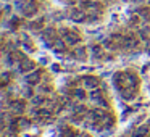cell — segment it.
I'll return each instance as SVG.
<instances>
[{
  "instance_id": "cell-1",
  "label": "cell",
  "mask_w": 150,
  "mask_h": 137,
  "mask_svg": "<svg viewBox=\"0 0 150 137\" xmlns=\"http://www.w3.org/2000/svg\"><path fill=\"white\" fill-rule=\"evenodd\" d=\"M113 81L115 87H118L120 90L124 87H137V84H139V79L134 73H116Z\"/></svg>"
},
{
  "instance_id": "cell-2",
  "label": "cell",
  "mask_w": 150,
  "mask_h": 137,
  "mask_svg": "<svg viewBox=\"0 0 150 137\" xmlns=\"http://www.w3.org/2000/svg\"><path fill=\"white\" fill-rule=\"evenodd\" d=\"M63 39H65V42L68 44V45H76V44L81 40V36H79V32H76V31L65 29L63 31Z\"/></svg>"
},
{
  "instance_id": "cell-3",
  "label": "cell",
  "mask_w": 150,
  "mask_h": 137,
  "mask_svg": "<svg viewBox=\"0 0 150 137\" xmlns=\"http://www.w3.org/2000/svg\"><path fill=\"white\" fill-rule=\"evenodd\" d=\"M10 110H11V113L21 114L26 110V102H24L23 98H15V100L10 102Z\"/></svg>"
},
{
  "instance_id": "cell-4",
  "label": "cell",
  "mask_w": 150,
  "mask_h": 137,
  "mask_svg": "<svg viewBox=\"0 0 150 137\" xmlns=\"http://www.w3.org/2000/svg\"><path fill=\"white\" fill-rule=\"evenodd\" d=\"M18 69H20L21 73H31V71L36 69V63L29 58H23L20 61V65H18Z\"/></svg>"
},
{
  "instance_id": "cell-5",
  "label": "cell",
  "mask_w": 150,
  "mask_h": 137,
  "mask_svg": "<svg viewBox=\"0 0 150 137\" xmlns=\"http://www.w3.org/2000/svg\"><path fill=\"white\" fill-rule=\"evenodd\" d=\"M113 123H115V118L111 116L110 113H107L102 119H98L97 121V124H100V126H97V129L100 131V129H108V127H111L113 126Z\"/></svg>"
},
{
  "instance_id": "cell-6",
  "label": "cell",
  "mask_w": 150,
  "mask_h": 137,
  "mask_svg": "<svg viewBox=\"0 0 150 137\" xmlns=\"http://www.w3.org/2000/svg\"><path fill=\"white\" fill-rule=\"evenodd\" d=\"M82 84H84L86 89L92 90V89H97L98 85H100V82H98V79L95 78V76H84V78H82Z\"/></svg>"
},
{
  "instance_id": "cell-7",
  "label": "cell",
  "mask_w": 150,
  "mask_h": 137,
  "mask_svg": "<svg viewBox=\"0 0 150 137\" xmlns=\"http://www.w3.org/2000/svg\"><path fill=\"white\" fill-rule=\"evenodd\" d=\"M40 76H42V71H40V69H34V71H31V73H28V74H26V82H28V84H31V85L39 84Z\"/></svg>"
},
{
  "instance_id": "cell-8",
  "label": "cell",
  "mask_w": 150,
  "mask_h": 137,
  "mask_svg": "<svg viewBox=\"0 0 150 137\" xmlns=\"http://www.w3.org/2000/svg\"><path fill=\"white\" fill-rule=\"evenodd\" d=\"M120 94L124 100H134L137 95V87H124L120 90Z\"/></svg>"
},
{
  "instance_id": "cell-9",
  "label": "cell",
  "mask_w": 150,
  "mask_h": 137,
  "mask_svg": "<svg viewBox=\"0 0 150 137\" xmlns=\"http://www.w3.org/2000/svg\"><path fill=\"white\" fill-rule=\"evenodd\" d=\"M69 18H71L73 21H76V23H84V21L87 20V16H86V11H82V10H78V8H74V10L71 11V15H69Z\"/></svg>"
},
{
  "instance_id": "cell-10",
  "label": "cell",
  "mask_w": 150,
  "mask_h": 137,
  "mask_svg": "<svg viewBox=\"0 0 150 137\" xmlns=\"http://www.w3.org/2000/svg\"><path fill=\"white\" fill-rule=\"evenodd\" d=\"M107 114V111L103 110V108H95V110H92L91 113H89V118H91L94 123H97L98 119H102V118Z\"/></svg>"
},
{
  "instance_id": "cell-11",
  "label": "cell",
  "mask_w": 150,
  "mask_h": 137,
  "mask_svg": "<svg viewBox=\"0 0 150 137\" xmlns=\"http://www.w3.org/2000/svg\"><path fill=\"white\" fill-rule=\"evenodd\" d=\"M149 131H150V126L142 124V126H139V127L136 129V132H134L132 137H150V136H149Z\"/></svg>"
},
{
  "instance_id": "cell-12",
  "label": "cell",
  "mask_w": 150,
  "mask_h": 137,
  "mask_svg": "<svg viewBox=\"0 0 150 137\" xmlns=\"http://www.w3.org/2000/svg\"><path fill=\"white\" fill-rule=\"evenodd\" d=\"M73 56H74L76 60H81V61H84L86 56H87V53H86V49H84V47H76L74 52H73Z\"/></svg>"
},
{
  "instance_id": "cell-13",
  "label": "cell",
  "mask_w": 150,
  "mask_h": 137,
  "mask_svg": "<svg viewBox=\"0 0 150 137\" xmlns=\"http://www.w3.org/2000/svg\"><path fill=\"white\" fill-rule=\"evenodd\" d=\"M91 52L95 58H103V47L100 45H92L91 47Z\"/></svg>"
},
{
  "instance_id": "cell-14",
  "label": "cell",
  "mask_w": 150,
  "mask_h": 137,
  "mask_svg": "<svg viewBox=\"0 0 150 137\" xmlns=\"http://www.w3.org/2000/svg\"><path fill=\"white\" fill-rule=\"evenodd\" d=\"M102 95H103V94H102V90L97 87V89H92L91 94H89V97H91V100L98 102V100H102Z\"/></svg>"
},
{
  "instance_id": "cell-15",
  "label": "cell",
  "mask_w": 150,
  "mask_h": 137,
  "mask_svg": "<svg viewBox=\"0 0 150 137\" xmlns=\"http://www.w3.org/2000/svg\"><path fill=\"white\" fill-rule=\"evenodd\" d=\"M137 15L142 21H150V8H140L137 11Z\"/></svg>"
},
{
  "instance_id": "cell-16",
  "label": "cell",
  "mask_w": 150,
  "mask_h": 137,
  "mask_svg": "<svg viewBox=\"0 0 150 137\" xmlns=\"http://www.w3.org/2000/svg\"><path fill=\"white\" fill-rule=\"evenodd\" d=\"M37 11V8H36V5L33 4V2H31V4H28L26 7H24V10H23V13L26 15V16H33L34 13H36Z\"/></svg>"
},
{
  "instance_id": "cell-17",
  "label": "cell",
  "mask_w": 150,
  "mask_h": 137,
  "mask_svg": "<svg viewBox=\"0 0 150 137\" xmlns=\"http://www.w3.org/2000/svg\"><path fill=\"white\" fill-rule=\"evenodd\" d=\"M71 97L76 98V100H84V98H86V92L82 90V89H74V90L71 92Z\"/></svg>"
},
{
  "instance_id": "cell-18",
  "label": "cell",
  "mask_w": 150,
  "mask_h": 137,
  "mask_svg": "<svg viewBox=\"0 0 150 137\" xmlns=\"http://www.w3.org/2000/svg\"><path fill=\"white\" fill-rule=\"evenodd\" d=\"M11 79V73L10 71H4L2 73V87H7V84Z\"/></svg>"
},
{
  "instance_id": "cell-19",
  "label": "cell",
  "mask_w": 150,
  "mask_h": 137,
  "mask_svg": "<svg viewBox=\"0 0 150 137\" xmlns=\"http://www.w3.org/2000/svg\"><path fill=\"white\" fill-rule=\"evenodd\" d=\"M16 123H18V127H20V129H28V127H29V119H24V118H18Z\"/></svg>"
},
{
  "instance_id": "cell-20",
  "label": "cell",
  "mask_w": 150,
  "mask_h": 137,
  "mask_svg": "<svg viewBox=\"0 0 150 137\" xmlns=\"http://www.w3.org/2000/svg\"><path fill=\"white\" fill-rule=\"evenodd\" d=\"M60 137H76V132L71 129V127H65V131H62Z\"/></svg>"
},
{
  "instance_id": "cell-21",
  "label": "cell",
  "mask_w": 150,
  "mask_h": 137,
  "mask_svg": "<svg viewBox=\"0 0 150 137\" xmlns=\"http://www.w3.org/2000/svg\"><path fill=\"white\" fill-rule=\"evenodd\" d=\"M45 103V98L42 97V95H36V97H33V105H36V107H40V105Z\"/></svg>"
},
{
  "instance_id": "cell-22",
  "label": "cell",
  "mask_w": 150,
  "mask_h": 137,
  "mask_svg": "<svg viewBox=\"0 0 150 137\" xmlns=\"http://www.w3.org/2000/svg\"><path fill=\"white\" fill-rule=\"evenodd\" d=\"M53 45H55V49H58V50H63L65 49V45H66V42H65V39H55V42H53Z\"/></svg>"
},
{
  "instance_id": "cell-23",
  "label": "cell",
  "mask_w": 150,
  "mask_h": 137,
  "mask_svg": "<svg viewBox=\"0 0 150 137\" xmlns=\"http://www.w3.org/2000/svg\"><path fill=\"white\" fill-rule=\"evenodd\" d=\"M74 113H76V114H84V113H86V107H82V105L76 107V108H74Z\"/></svg>"
},
{
  "instance_id": "cell-24",
  "label": "cell",
  "mask_w": 150,
  "mask_h": 137,
  "mask_svg": "<svg viewBox=\"0 0 150 137\" xmlns=\"http://www.w3.org/2000/svg\"><path fill=\"white\" fill-rule=\"evenodd\" d=\"M39 90H40V92H50V90H52V87H50L49 84H42V85L39 87Z\"/></svg>"
},
{
  "instance_id": "cell-25",
  "label": "cell",
  "mask_w": 150,
  "mask_h": 137,
  "mask_svg": "<svg viewBox=\"0 0 150 137\" xmlns=\"http://www.w3.org/2000/svg\"><path fill=\"white\" fill-rule=\"evenodd\" d=\"M52 69H53V71H58L60 66H58V65H52Z\"/></svg>"
},
{
  "instance_id": "cell-26",
  "label": "cell",
  "mask_w": 150,
  "mask_h": 137,
  "mask_svg": "<svg viewBox=\"0 0 150 137\" xmlns=\"http://www.w3.org/2000/svg\"><path fill=\"white\" fill-rule=\"evenodd\" d=\"M145 47H147V50H149V52H150V39H149V40H147V44H145Z\"/></svg>"
},
{
  "instance_id": "cell-27",
  "label": "cell",
  "mask_w": 150,
  "mask_h": 137,
  "mask_svg": "<svg viewBox=\"0 0 150 137\" xmlns=\"http://www.w3.org/2000/svg\"><path fill=\"white\" fill-rule=\"evenodd\" d=\"M78 137H91V134H86V132H82L81 136H78Z\"/></svg>"
}]
</instances>
